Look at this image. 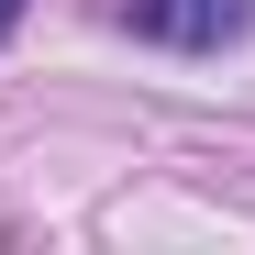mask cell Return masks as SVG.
Returning a JSON list of instances; mask_svg holds the SVG:
<instances>
[{"label":"cell","instance_id":"6da1fadb","mask_svg":"<svg viewBox=\"0 0 255 255\" xmlns=\"http://www.w3.org/2000/svg\"><path fill=\"white\" fill-rule=\"evenodd\" d=\"M255 22V0H133V33H155V45H189V56H211L222 33H244Z\"/></svg>","mask_w":255,"mask_h":255},{"label":"cell","instance_id":"7a4b0ae2","mask_svg":"<svg viewBox=\"0 0 255 255\" xmlns=\"http://www.w3.org/2000/svg\"><path fill=\"white\" fill-rule=\"evenodd\" d=\"M11 22H22V0H0V33H11Z\"/></svg>","mask_w":255,"mask_h":255}]
</instances>
